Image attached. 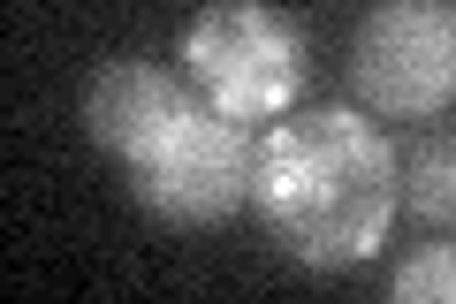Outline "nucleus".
<instances>
[{
	"label": "nucleus",
	"instance_id": "nucleus-1",
	"mask_svg": "<svg viewBox=\"0 0 456 304\" xmlns=\"http://www.w3.org/2000/svg\"><path fill=\"white\" fill-rule=\"evenodd\" d=\"M244 206L305 267L320 274L365 267L395 221V144L358 107L274 114V129L251 137Z\"/></svg>",
	"mask_w": 456,
	"mask_h": 304
},
{
	"label": "nucleus",
	"instance_id": "nucleus-2",
	"mask_svg": "<svg viewBox=\"0 0 456 304\" xmlns=\"http://www.w3.org/2000/svg\"><path fill=\"white\" fill-rule=\"evenodd\" d=\"M84 129L107 160H122L137 206L167 228H221L244 213L251 137L244 122L213 114L183 77L152 62H99L84 84Z\"/></svg>",
	"mask_w": 456,
	"mask_h": 304
},
{
	"label": "nucleus",
	"instance_id": "nucleus-3",
	"mask_svg": "<svg viewBox=\"0 0 456 304\" xmlns=\"http://www.w3.org/2000/svg\"><path fill=\"white\" fill-rule=\"evenodd\" d=\"M183 84L228 122H274L305 92V31L266 0H206L175 38Z\"/></svg>",
	"mask_w": 456,
	"mask_h": 304
},
{
	"label": "nucleus",
	"instance_id": "nucleus-4",
	"mask_svg": "<svg viewBox=\"0 0 456 304\" xmlns=\"http://www.w3.org/2000/svg\"><path fill=\"white\" fill-rule=\"evenodd\" d=\"M350 84L388 122H426L456 92V8L449 0H380L350 38Z\"/></svg>",
	"mask_w": 456,
	"mask_h": 304
},
{
	"label": "nucleus",
	"instance_id": "nucleus-5",
	"mask_svg": "<svg viewBox=\"0 0 456 304\" xmlns=\"http://www.w3.org/2000/svg\"><path fill=\"white\" fill-rule=\"evenodd\" d=\"M395 206H411L426 228H449V213H456V152H449V137L419 144L411 168H395Z\"/></svg>",
	"mask_w": 456,
	"mask_h": 304
},
{
	"label": "nucleus",
	"instance_id": "nucleus-6",
	"mask_svg": "<svg viewBox=\"0 0 456 304\" xmlns=\"http://www.w3.org/2000/svg\"><path fill=\"white\" fill-rule=\"evenodd\" d=\"M388 297L395 304H449L456 297V251L449 243H426L419 259H403V267L388 274Z\"/></svg>",
	"mask_w": 456,
	"mask_h": 304
}]
</instances>
